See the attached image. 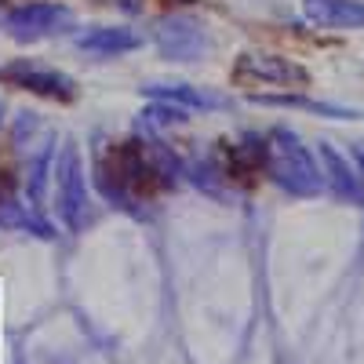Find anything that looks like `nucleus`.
I'll list each match as a JSON object with an SVG mask.
<instances>
[{
  "mask_svg": "<svg viewBox=\"0 0 364 364\" xmlns=\"http://www.w3.org/2000/svg\"><path fill=\"white\" fill-rule=\"evenodd\" d=\"M262 168L291 197H317L324 190V175L314 154L291 128H269L262 139Z\"/></svg>",
  "mask_w": 364,
  "mask_h": 364,
  "instance_id": "nucleus-1",
  "label": "nucleus"
},
{
  "mask_svg": "<svg viewBox=\"0 0 364 364\" xmlns=\"http://www.w3.org/2000/svg\"><path fill=\"white\" fill-rule=\"evenodd\" d=\"M51 178H55V211H58V223L66 230L80 233L87 226V175H84V157H80V146L73 139L63 142V149L55 154L51 164Z\"/></svg>",
  "mask_w": 364,
  "mask_h": 364,
  "instance_id": "nucleus-2",
  "label": "nucleus"
},
{
  "mask_svg": "<svg viewBox=\"0 0 364 364\" xmlns=\"http://www.w3.org/2000/svg\"><path fill=\"white\" fill-rule=\"evenodd\" d=\"M73 26H77L73 8L58 4V0L18 4V8L0 15V29H4L11 41H22V44H37V41H48V37H58V33H70Z\"/></svg>",
  "mask_w": 364,
  "mask_h": 364,
  "instance_id": "nucleus-3",
  "label": "nucleus"
},
{
  "mask_svg": "<svg viewBox=\"0 0 364 364\" xmlns=\"http://www.w3.org/2000/svg\"><path fill=\"white\" fill-rule=\"evenodd\" d=\"M0 84L22 87L29 95H41L51 102H73L80 95V87L70 73L55 70V66H41L33 58H11V63H4L0 66Z\"/></svg>",
  "mask_w": 364,
  "mask_h": 364,
  "instance_id": "nucleus-4",
  "label": "nucleus"
},
{
  "mask_svg": "<svg viewBox=\"0 0 364 364\" xmlns=\"http://www.w3.org/2000/svg\"><path fill=\"white\" fill-rule=\"evenodd\" d=\"M233 80L237 84H252V87H306L310 73L299 63L273 51H248L233 63Z\"/></svg>",
  "mask_w": 364,
  "mask_h": 364,
  "instance_id": "nucleus-5",
  "label": "nucleus"
},
{
  "mask_svg": "<svg viewBox=\"0 0 364 364\" xmlns=\"http://www.w3.org/2000/svg\"><path fill=\"white\" fill-rule=\"evenodd\" d=\"M154 48L168 63H197L208 51V33L204 22L193 15H164L154 26Z\"/></svg>",
  "mask_w": 364,
  "mask_h": 364,
  "instance_id": "nucleus-6",
  "label": "nucleus"
},
{
  "mask_svg": "<svg viewBox=\"0 0 364 364\" xmlns=\"http://www.w3.org/2000/svg\"><path fill=\"white\" fill-rule=\"evenodd\" d=\"M77 48L95 58H117L142 48V33L132 26H91L77 33Z\"/></svg>",
  "mask_w": 364,
  "mask_h": 364,
  "instance_id": "nucleus-7",
  "label": "nucleus"
},
{
  "mask_svg": "<svg viewBox=\"0 0 364 364\" xmlns=\"http://www.w3.org/2000/svg\"><path fill=\"white\" fill-rule=\"evenodd\" d=\"M142 95L154 102H175L182 109H226L230 99L219 95L211 87H197V84H142Z\"/></svg>",
  "mask_w": 364,
  "mask_h": 364,
  "instance_id": "nucleus-8",
  "label": "nucleus"
},
{
  "mask_svg": "<svg viewBox=\"0 0 364 364\" xmlns=\"http://www.w3.org/2000/svg\"><path fill=\"white\" fill-rule=\"evenodd\" d=\"M302 15L321 29H364V0H302Z\"/></svg>",
  "mask_w": 364,
  "mask_h": 364,
  "instance_id": "nucleus-9",
  "label": "nucleus"
},
{
  "mask_svg": "<svg viewBox=\"0 0 364 364\" xmlns=\"http://www.w3.org/2000/svg\"><path fill=\"white\" fill-rule=\"evenodd\" d=\"M321 175H324V186H331L339 197H346V200H357V204H364V197H360V178H357V168H350L336 149L331 146H324L321 142Z\"/></svg>",
  "mask_w": 364,
  "mask_h": 364,
  "instance_id": "nucleus-10",
  "label": "nucleus"
},
{
  "mask_svg": "<svg viewBox=\"0 0 364 364\" xmlns=\"http://www.w3.org/2000/svg\"><path fill=\"white\" fill-rule=\"evenodd\" d=\"M252 102H259V106H291V109H310V113L336 117V120H353V117H360L357 109L331 106V102H317V99H306V95H252Z\"/></svg>",
  "mask_w": 364,
  "mask_h": 364,
  "instance_id": "nucleus-11",
  "label": "nucleus"
},
{
  "mask_svg": "<svg viewBox=\"0 0 364 364\" xmlns=\"http://www.w3.org/2000/svg\"><path fill=\"white\" fill-rule=\"evenodd\" d=\"M55 164V154H51V146H44L41 154L33 157V168H29V182H26V197H29V208H41L44 204V186H48V171Z\"/></svg>",
  "mask_w": 364,
  "mask_h": 364,
  "instance_id": "nucleus-12",
  "label": "nucleus"
},
{
  "mask_svg": "<svg viewBox=\"0 0 364 364\" xmlns=\"http://www.w3.org/2000/svg\"><path fill=\"white\" fill-rule=\"evenodd\" d=\"M190 120V109H182L175 102H154L146 113H142V124L146 128H168V124H186Z\"/></svg>",
  "mask_w": 364,
  "mask_h": 364,
  "instance_id": "nucleus-13",
  "label": "nucleus"
},
{
  "mask_svg": "<svg viewBox=\"0 0 364 364\" xmlns=\"http://www.w3.org/2000/svg\"><path fill=\"white\" fill-rule=\"evenodd\" d=\"M99 4H109V8L128 11V15H139V11L146 8V0H99Z\"/></svg>",
  "mask_w": 364,
  "mask_h": 364,
  "instance_id": "nucleus-14",
  "label": "nucleus"
},
{
  "mask_svg": "<svg viewBox=\"0 0 364 364\" xmlns=\"http://www.w3.org/2000/svg\"><path fill=\"white\" fill-rule=\"evenodd\" d=\"M353 161H357V178H360V197H364V146H357V154H353Z\"/></svg>",
  "mask_w": 364,
  "mask_h": 364,
  "instance_id": "nucleus-15",
  "label": "nucleus"
},
{
  "mask_svg": "<svg viewBox=\"0 0 364 364\" xmlns=\"http://www.w3.org/2000/svg\"><path fill=\"white\" fill-rule=\"evenodd\" d=\"M175 4H197V0H175Z\"/></svg>",
  "mask_w": 364,
  "mask_h": 364,
  "instance_id": "nucleus-16",
  "label": "nucleus"
}]
</instances>
